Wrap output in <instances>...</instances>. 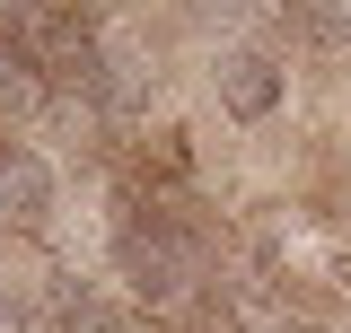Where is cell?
I'll use <instances>...</instances> for the list:
<instances>
[{
    "instance_id": "5",
    "label": "cell",
    "mask_w": 351,
    "mask_h": 333,
    "mask_svg": "<svg viewBox=\"0 0 351 333\" xmlns=\"http://www.w3.org/2000/svg\"><path fill=\"white\" fill-rule=\"evenodd\" d=\"M272 333H334V325H316V316H281Z\"/></svg>"
},
{
    "instance_id": "4",
    "label": "cell",
    "mask_w": 351,
    "mask_h": 333,
    "mask_svg": "<svg viewBox=\"0 0 351 333\" xmlns=\"http://www.w3.org/2000/svg\"><path fill=\"white\" fill-rule=\"evenodd\" d=\"M272 36L307 44V53H351V9H316V0H299L290 18H272Z\"/></svg>"
},
{
    "instance_id": "3",
    "label": "cell",
    "mask_w": 351,
    "mask_h": 333,
    "mask_svg": "<svg viewBox=\"0 0 351 333\" xmlns=\"http://www.w3.org/2000/svg\"><path fill=\"white\" fill-rule=\"evenodd\" d=\"M132 325H141V307L114 281H71L53 307V333H132Z\"/></svg>"
},
{
    "instance_id": "1",
    "label": "cell",
    "mask_w": 351,
    "mask_h": 333,
    "mask_svg": "<svg viewBox=\"0 0 351 333\" xmlns=\"http://www.w3.org/2000/svg\"><path fill=\"white\" fill-rule=\"evenodd\" d=\"M211 97H219L228 123L263 132L281 106H290V53H272V44H255V36L219 44V53H211Z\"/></svg>"
},
{
    "instance_id": "2",
    "label": "cell",
    "mask_w": 351,
    "mask_h": 333,
    "mask_svg": "<svg viewBox=\"0 0 351 333\" xmlns=\"http://www.w3.org/2000/svg\"><path fill=\"white\" fill-rule=\"evenodd\" d=\"M53 219H62V166L36 140L0 132V237H44L53 246Z\"/></svg>"
}]
</instances>
